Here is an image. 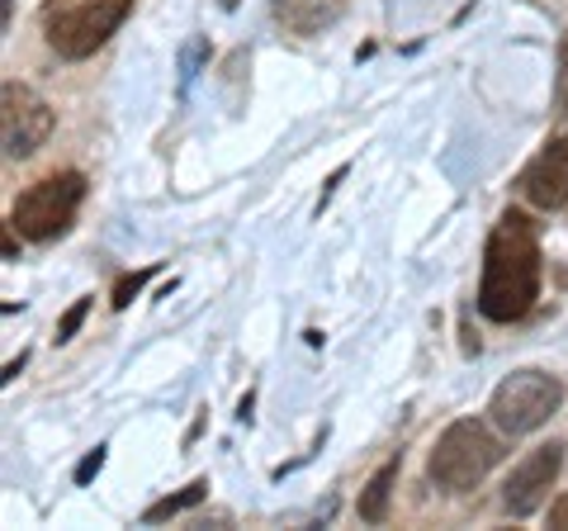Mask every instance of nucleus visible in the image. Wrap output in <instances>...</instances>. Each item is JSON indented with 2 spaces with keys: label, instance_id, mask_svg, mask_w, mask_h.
Wrapping results in <instances>:
<instances>
[{
  "label": "nucleus",
  "instance_id": "nucleus-6",
  "mask_svg": "<svg viewBox=\"0 0 568 531\" xmlns=\"http://www.w3.org/2000/svg\"><path fill=\"white\" fill-rule=\"evenodd\" d=\"M52 133V104L24 81H6L0 86V143H6L10 162L33 157Z\"/></svg>",
  "mask_w": 568,
  "mask_h": 531
},
{
  "label": "nucleus",
  "instance_id": "nucleus-5",
  "mask_svg": "<svg viewBox=\"0 0 568 531\" xmlns=\"http://www.w3.org/2000/svg\"><path fill=\"white\" fill-rule=\"evenodd\" d=\"M85 200V176L81 171H52L39 186H29L10 209V228L29 242H52L67 233L77 209Z\"/></svg>",
  "mask_w": 568,
  "mask_h": 531
},
{
  "label": "nucleus",
  "instance_id": "nucleus-4",
  "mask_svg": "<svg viewBox=\"0 0 568 531\" xmlns=\"http://www.w3.org/2000/svg\"><path fill=\"white\" fill-rule=\"evenodd\" d=\"M559 409H564L559 375H549V370H511V375L493 389L488 418L497 432L526 437V432H540Z\"/></svg>",
  "mask_w": 568,
  "mask_h": 531
},
{
  "label": "nucleus",
  "instance_id": "nucleus-8",
  "mask_svg": "<svg viewBox=\"0 0 568 531\" xmlns=\"http://www.w3.org/2000/svg\"><path fill=\"white\" fill-rule=\"evenodd\" d=\"M517 190L526 194L536 209H564L568 204V133H559L536 162L521 171Z\"/></svg>",
  "mask_w": 568,
  "mask_h": 531
},
{
  "label": "nucleus",
  "instance_id": "nucleus-7",
  "mask_svg": "<svg viewBox=\"0 0 568 531\" xmlns=\"http://www.w3.org/2000/svg\"><path fill=\"white\" fill-rule=\"evenodd\" d=\"M559 470H564V441H545V447L521 455L517 470H511L507 484H503V508L511 512V518H530V512L549 499Z\"/></svg>",
  "mask_w": 568,
  "mask_h": 531
},
{
  "label": "nucleus",
  "instance_id": "nucleus-1",
  "mask_svg": "<svg viewBox=\"0 0 568 531\" xmlns=\"http://www.w3.org/2000/svg\"><path fill=\"white\" fill-rule=\"evenodd\" d=\"M540 299V238L521 209H507L493 223L478 280V313L493 323H517Z\"/></svg>",
  "mask_w": 568,
  "mask_h": 531
},
{
  "label": "nucleus",
  "instance_id": "nucleus-15",
  "mask_svg": "<svg viewBox=\"0 0 568 531\" xmlns=\"http://www.w3.org/2000/svg\"><path fill=\"white\" fill-rule=\"evenodd\" d=\"M559 104L568 110V33H564V43H559Z\"/></svg>",
  "mask_w": 568,
  "mask_h": 531
},
{
  "label": "nucleus",
  "instance_id": "nucleus-9",
  "mask_svg": "<svg viewBox=\"0 0 568 531\" xmlns=\"http://www.w3.org/2000/svg\"><path fill=\"white\" fill-rule=\"evenodd\" d=\"M271 10H275V20L290 29V33H323L336 14H342V6L336 0H271Z\"/></svg>",
  "mask_w": 568,
  "mask_h": 531
},
{
  "label": "nucleus",
  "instance_id": "nucleus-11",
  "mask_svg": "<svg viewBox=\"0 0 568 531\" xmlns=\"http://www.w3.org/2000/svg\"><path fill=\"white\" fill-rule=\"evenodd\" d=\"M204 499H209V480H194L190 489L171 493V499H162V503H152L148 512H142V522H166V518H181V512H190L194 503H204Z\"/></svg>",
  "mask_w": 568,
  "mask_h": 531
},
{
  "label": "nucleus",
  "instance_id": "nucleus-16",
  "mask_svg": "<svg viewBox=\"0 0 568 531\" xmlns=\"http://www.w3.org/2000/svg\"><path fill=\"white\" fill-rule=\"evenodd\" d=\"M549 527H559V531H568V493H564V499H559L555 508H549Z\"/></svg>",
  "mask_w": 568,
  "mask_h": 531
},
{
  "label": "nucleus",
  "instance_id": "nucleus-2",
  "mask_svg": "<svg viewBox=\"0 0 568 531\" xmlns=\"http://www.w3.org/2000/svg\"><path fill=\"white\" fill-rule=\"evenodd\" d=\"M503 455H507V447L488 422L459 418L436 437V451H432V460H426V474H432V484L446 489V493H469V489H478L488 480Z\"/></svg>",
  "mask_w": 568,
  "mask_h": 531
},
{
  "label": "nucleus",
  "instance_id": "nucleus-13",
  "mask_svg": "<svg viewBox=\"0 0 568 531\" xmlns=\"http://www.w3.org/2000/svg\"><path fill=\"white\" fill-rule=\"evenodd\" d=\"M152 280V266L148 271H133V275H123L119 285H114V309H129L133 304V294H142V285Z\"/></svg>",
  "mask_w": 568,
  "mask_h": 531
},
{
  "label": "nucleus",
  "instance_id": "nucleus-14",
  "mask_svg": "<svg viewBox=\"0 0 568 531\" xmlns=\"http://www.w3.org/2000/svg\"><path fill=\"white\" fill-rule=\"evenodd\" d=\"M100 470H104V447H95V451H91V455H85L81 465H77V484H91Z\"/></svg>",
  "mask_w": 568,
  "mask_h": 531
},
{
  "label": "nucleus",
  "instance_id": "nucleus-12",
  "mask_svg": "<svg viewBox=\"0 0 568 531\" xmlns=\"http://www.w3.org/2000/svg\"><path fill=\"white\" fill-rule=\"evenodd\" d=\"M91 304L95 299H77V304H71L67 313H62V323H58V342H71L81 332V323H85V313H91Z\"/></svg>",
  "mask_w": 568,
  "mask_h": 531
},
{
  "label": "nucleus",
  "instance_id": "nucleus-3",
  "mask_svg": "<svg viewBox=\"0 0 568 531\" xmlns=\"http://www.w3.org/2000/svg\"><path fill=\"white\" fill-rule=\"evenodd\" d=\"M129 10L133 0H62L43 14V39L58 58L81 62L95 48H104V39L129 20Z\"/></svg>",
  "mask_w": 568,
  "mask_h": 531
},
{
  "label": "nucleus",
  "instance_id": "nucleus-10",
  "mask_svg": "<svg viewBox=\"0 0 568 531\" xmlns=\"http://www.w3.org/2000/svg\"><path fill=\"white\" fill-rule=\"evenodd\" d=\"M398 465L403 460L398 455H388L384 465L375 470V480H369L365 489H361V522H384L388 518V499H394V484H398Z\"/></svg>",
  "mask_w": 568,
  "mask_h": 531
},
{
  "label": "nucleus",
  "instance_id": "nucleus-17",
  "mask_svg": "<svg viewBox=\"0 0 568 531\" xmlns=\"http://www.w3.org/2000/svg\"><path fill=\"white\" fill-rule=\"evenodd\" d=\"M0 14H6V29H10V14H14V0H0Z\"/></svg>",
  "mask_w": 568,
  "mask_h": 531
}]
</instances>
